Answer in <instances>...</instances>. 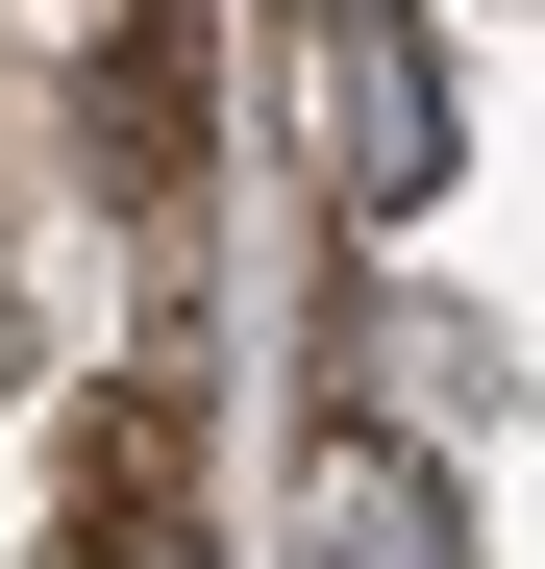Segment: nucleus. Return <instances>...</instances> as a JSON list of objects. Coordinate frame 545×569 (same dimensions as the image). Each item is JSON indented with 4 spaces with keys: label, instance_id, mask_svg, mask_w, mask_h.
<instances>
[{
    "label": "nucleus",
    "instance_id": "nucleus-1",
    "mask_svg": "<svg viewBox=\"0 0 545 569\" xmlns=\"http://www.w3.org/2000/svg\"><path fill=\"white\" fill-rule=\"evenodd\" d=\"M298 124H323V173H347V199H446V50L397 26V0H323V26H298Z\"/></svg>",
    "mask_w": 545,
    "mask_h": 569
},
{
    "label": "nucleus",
    "instance_id": "nucleus-2",
    "mask_svg": "<svg viewBox=\"0 0 545 569\" xmlns=\"http://www.w3.org/2000/svg\"><path fill=\"white\" fill-rule=\"evenodd\" d=\"M298 545H323V569H472V520H446V470H422V446H323Z\"/></svg>",
    "mask_w": 545,
    "mask_h": 569
},
{
    "label": "nucleus",
    "instance_id": "nucleus-3",
    "mask_svg": "<svg viewBox=\"0 0 545 569\" xmlns=\"http://www.w3.org/2000/svg\"><path fill=\"white\" fill-rule=\"evenodd\" d=\"M100 149H125V199H174V173H199V26H100Z\"/></svg>",
    "mask_w": 545,
    "mask_h": 569
},
{
    "label": "nucleus",
    "instance_id": "nucleus-4",
    "mask_svg": "<svg viewBox=\"0 0 545 569\" xmlns=\"http://www.w3.org/2000/svg\"><path fill=\"white\" fill-rule=\"evenodd\" d=\"M100 569H199V545H174V520H149V545H100Z\"/></svg>",
    "mask_w": 545,
    "mask_h": 569
}]
</instances>
